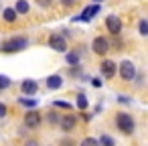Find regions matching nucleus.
<instances>
[{"label":"nucleus","mask_w":148,"mask_h":146,"mask_svg":"<svg viewBox=\"0 0 148 146\" xmlns=\"http://www.w3.org/2000/svg\"><path fill=\"white\" fill-rule=\"evenodd\" d=\"M116 126H118L120 132L132 134V132H134V118H132L130 114H126V112H120V114L116 116Z\"/></svg>","instance_id":"1"},{"label":"nucleus","mask_w":148,"mask_h":146,"mask_svg":"<svg viewBox=\"0 0 148 146\" xmlns=\"http://www.w3.org/2000/svg\"><path fill=\"white\" fill-rule=\"evenodd\" d=\"M29 47V41L25 37H14V39H8L6 43H2V51L4 53H16V51H23Z\"/></svg>","instance_id":"2"},{"label":"nucleus","mask_w":148,"mask_h":146,"mask_svg":"<svg viewBox=\"0 0 148 146\" xmlns=\"http://www.w3.org/2000/svg\"><path fill=\"white\" fill-rule=\"evenodd\" d=\"M49 47H51L53 51H57V53H67V41H65V37L59 35V33H55V35L49 37Z\"/></svg>","instance_id":"3"},{"label":"nucleus","mask_w":148,"mask_h":146,"mask_svg":"<svg viewBox=\"0 0 148 146\" xmlns=\"http://www.w3.org/2000/svg\"><path fill=\"white\" fill-rule=\"evenodd\" d=\"M120 77L124 79V81H132L134 77H136V65L132 63V61H122L120 63Z\"/></svg>","instance_id":"4"},{"label":"nucleus","mask_w":148,"mask_h":146,"mask_svg":"<svg viewBox=\"0 0 148 146\" xmlns=\"http://www.w3.org/2000/svg\"><path fill=\"white\" fill-rule=\"evenodd\" d=\"M91 49H93L95 55H106L112 47H110V41H108L106 37H95L93 43H91Z\"/></svg>","instance_id":"5"},{"label":"nucleus","mask_w":148,"mask_h":146,"mask_svg":"<svg viewBox=\"0 0 148 146\" xmlns=\"http://www.w3.org/2000/svg\"><path fill=\"white\" fill-rule=\"evenodd\" d=\"M106 29L114 35V37H118L120 33H122V21H120V16H116V14H110L108 19H106Z\"/></svg>","instance_id":"6"},{"label":"nucleus","mask_w":148,"mask_h":146,"mask_svg":"<svg viewBox=\"0 0 148 146\" xmlns=\"http://www.w3.org/2000/svg\"><path fill=\"white\" fill-rule=\"evenodd\" d=\"M97 12H99V4H91V6H87V8H83L81 10V14L79 16H75L73 21H81V23H89L93 16H97Z\"/></svg>","instance_id":"7"},{"label":"nucleus","mask_w":148,"mask_h":146,"mask_svg":"<svg viewBox=\"0 0 148 146\" xmlns=\"http://www.w3.org/2000/svg\"><path fill=\"white\" fill-rule=\"evenodd\" d=\"M99 69H101V75H103V77H108V79H114V75L118 73V65H116L114 61H110V59L101 61Z\"/></svg>","instance_id":"8"},{"label":"nucleus","mask_w":148,"mask_h":146,"mask_svg":"<svg viewBox=\"0 0 148 146\" xmlns=\"http://www.w3.org/2000/svg\"><path fill=\"white\" fill-rule=\"evenodd\" d=\"M75 124H77V118H75L73 114H65V116H61V120H59V126H61V130H65V132L75 130Z\"/></svg>","instance_id":"9"},{"label":"nucleus","mask_w":148,"mask_h":146,"mask_svg":"<svg viewBox=\"0 0 148 146\" xmlns=\"http://www.w3.org/2000/svg\"><path fill=\"white\" fill-rule=\"evenodd\" d=\"M39 124H41V114L39 112H33L31 110V112L25 114V126L27 128H37Z\"/></svg>","instance_id":"10"},{"label":"nucleus","mask_w":148,"mask_h":146,"mask_svg":"<svg viewBox=\"0 0 148 146\" xmlns=\"http://www.w3.org/2000/svg\"><path fill=\"white\" fill-rule=\"evenodd\" d=\"M21 89H23L25 95H35L37 89H39V85H37V81H33V79H25V81L21 83Z\"/></svg>","instance_id":"11"},{"label":"nucleus","mask_w":148,"mask_h":146,"mask_svg":"<svg viewBox=\"0 0 148 146\" xmlns=\"http://www.w3.org/2000/svg\"><path fill=\"white\" fill-rule=\"evenodd\" d=\"M63 85V77L61 75H49L47 77V87L49 89H59Z\"/></svg>","instance_id":"12"},{"label":"nucleus","mask_w":148,"mask_h":146,"mask_svg":"<svg viewBox=\"0 0 148 146\" xmlns=\"http://www.w3.org/2000/svg\"><path fill=\"white\" fill-rule=\"evenodd\" d=\"M65 61H67V65H79V61H81V57H79V53L77 51H69L67 55H65Z\"/></svg>","instance_id":"13"},{"label":"nucleus","mask_w":148,"mask_h":146,"mask_svg":"<svg viewBox=\"0 0 148 146\" xmlns=\"http://www.w3.org/2000/svg\"><path fill=\"white\" fill-rule=\"evenodd\" d=\"M14 10H16V14H27V12L31 10V6H29V2H27V0H16Z\"/></svg>","instance_id":"14"},{"label":"nucleus","mask_w":148,"mask_h":146,"mask_svg":"<svg viewBox=\"0 0 148 146\" xmlns=\"http://www.w3.org/2000/svg\"><path fill=\"white\" fill-rule=\"evenodd\" d=\"M16 16H18V14H16V10H14V8H4V12H2V19H4L6 23H14V21H16Z\"/></svg>","instance_id":"15"},{"label":"nucleus","mask_w":148,"mask_h":146,"mask_svg":"<svg viewBox=\"0 0 148 146\" xmlns=\"http://www.w3.org/2000/svg\"><path fill=\"white\" fill-rule=\"evenodd\" d=\"M99 146H116V142H114L112 136L103 134V136H99Z\"/></svg>","instance_id":"16"},{"label":"nucleus","mask_w":148,"mask_h":146,"mask_svg":"<svg viewBox=\"0 0 148 146\" xmlns=\"http://www.w3.org/2000/svg\"><path fill=\"white\" fill-rule=\"evenodd\" d=\"M77 108L79 110H87V95L85 93H79L77 95Z\"/></svg>","instance_id":"17"},{"label":"nucleus","mask_w":148,"mask_h":146,"mask_svg":"<svg viewBox=\"0 0 148 146\" xmlns=\"http://www.w3.org/2000/svg\"><path fill=\"white\" fill-rule=\"evenodd\" d=\"M79 146H99V140H97V138H91V136H89V138H83Z\"/></svg>","instance_id":"18"},{"label":"nucleus","mask_w":148,"mask_h":146,"mask_svg":"<svg viewBox=\"0 0 148 146\" xmlns=\"http://www.w3.org/2000/svg\"><path fill=\"white\" fill-rule=\"evenodd\" d=\"M10 77H6V75H0V91H2V89H8L10 87Z\"/></svg>","instance_id":"19"},{"label":"nucleus","mask_w":148,"mask_h":146,"mask_svg":"<svg viewBox=\"0 0 148 146\" xmlns=\"http://www.w3.org/2000/svg\"><path fill=\"white\" fill-rule=\"evenodd\" d=\"M138 31H140V35L148 37V21H140L138 23Z\"/></svg>","instance_id":"20"},{"label":"nucleus","mask_w":148,"mask_h":146,"mask_svg":"<svg viewBox=\"0 0 148 146\" xmlns=\"http://www.w3.org/2000/svg\"><path fill=\"white\" fill-rule=\"evenodd\" d=\"M21 104L27 106V108H35L37 106V99H27V97H21Z\"/></svg>","instance_id":"21"},{"label":"nucleus","mask_w":148,"mask_h":146,"mask_svg":"<svg viewBox=\"0 0 148 146\" xmlns=\"http://www.w3.org/2000/svg\"><path fill=\"white\" fill-rule=\"evenodd\" d=\"M47 120H49L51 124H59V120H61V118H59V116H57L55 112H49V116H47Z\"/></svg>","instance_id":"22"},{"label":"nucleus","mask_w":148,"mask_h":146,"mask_svg":"<svg viewBox=\"0 0 148 146\" xmlns=\"http://www.w3.org/2000/svg\"><path fill=\"white\" fill-rule=\"evenodd\" d=\"M8 114V108H6V104H2V101H0V118H4Z\"/></svg>","instance_id":"23"},{"label":"nucleus","mask_w":148,"mask_h":146,"mask_svg":"<svg viewBox=\"0 0 148 146\" xmlns=\"http://www.w3.org/2000/svg\"><path fill=\"white\" fill-rule=\"evenodd\" d=\"M55 106H57V108H65V110H69V108H71L67 101H55Z\"/></svg>","instance_id":"24"},{"label":"nucleus","mask_w":148,"mask_h":146,"mask_svg":"<svg viewBox=\"0 0 148 146\" xmlns=\"http://www.w3.org/2000/svg\"><path fill=\"white\" fill-rule=\"evenodd\" d=\"M91 85H93V87H101V79H99V77L91 79Z\"/></svg>","instance_id":"25"},{"label":"nucleus","mask_w":148,"mask_h":146,"mask_svg":"<svg viewBox=\"0 0 148 146\" xmlns=\"http://www.w3.org/2000/svg\"><path fill=\"white\" fill-rule=\"evenodd\" d=\"M61 4H63V6H73L75 0H61Z\"/></svg>","instance_id":"26"},{"label":"nucleus","mask_w":148,"mask_h":146,"mask_svg":"<svg viewBox=\"0 0 148 146\" xmlns=\"http://www.w3.org/2000/svg\"><path fill=\"white\" fill-rule=\"evenodd\" d=\"M120 101H122V104H130V97H128V95H120Z\"/></svg>","instance_id":"27"},{"label":"nucleus","mask_w":148,"mask_h":146,"mask_svg":"<svg viewBox=\"0 0 148 146\" xmlns=\"http://www.w3.org/2000/svg\"><path fill=\"white\" fill-rule=\"evenodd\" d=\"M25 146H39V144H37V142H35V140H29V142H27V144H25Z\"/></svg>","instance_id":"28"},{"label":"nucleus","mask_w":148,"mask_h":146,"mask_svg":"<svg viewBox=\"0 0 148 146\" xmlns=\"http://www.w3.org/2000/svg\"><path fill=\"white\" fill-rule=\"evenodd\" d=\"M63 146H73V142H71V140H67V142H63Z\"/></svg>","instance_id":"29"},{"label":"nucleus","mask_w":148,"mask_h":146,"mask_svg":"<svg viewBox=\"0 0 148 146\" xmlns=\"http://www.w3.org/2000/svg\"><path fill=\"white\" fill-rule=\"evenodd\" d=\"M95 4H99V0H95Z\"/></svg>","instance_id":"30"}]
</instances>
